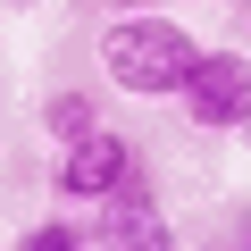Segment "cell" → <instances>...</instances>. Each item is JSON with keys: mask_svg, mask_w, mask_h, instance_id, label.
I'll return each instance as SVG.
<instances>
[{"mask_svg": "<svg viewBox=\"0 0 251 251\" xmlns=\"http://www.w3.org/2000/svg\"><path fill=\"white\" fill-rule=\"evenodd\" d=\"M143 193H151V168L117 126H100V134H84L50 159V201L59 209H109V201H143Z\"/></svg>", "mask_w": 251, "mask_h": 251, "instance_id": "2", "label": "cell"}, {"mask_svg": "<svg viewBox=\"0 0 251 251\" xmlns=\"http://www.w3.org/2000/svg\"><path fill=\"white\" fill-rule=\"evenodd\" d=\"M226 251H251V201H243V209L226 218Z\"/></svg>", "mask_w": 251, "mask_h": 251, "instance_id": "7", "label": "cell"}, {"mask_svg": "<svg viewBox=\"0 0 251 251\" xmlns=\"http://www.w3.org/2000/svg\"><path fill=\"white\" fill-rule=\"evenodd\" d=\"M109 17H143V9H159V0H100Z\"/></svg>", "mask_w": 251, "mask_h": 251, "instance_id": "8", "label": "cell"}, {"mask_svg": "<svg viewBox=\"0 0 251 251\" xmlns=\"http://www.w3.org/2000/svg\"><path fill=\"white\" fill-rule=\"evenodd\" d=\"M201 34L168 9H143V17H109L100 25V75L117 92H134V100H176L201 67Z\"/></svg>", "mask_w": 251, "mask_h": 251, "instance_id": "1", "label": "cell"}, {"mask_svg": "<svg viewBox=\"0 0 251 251\" xmlns=\"http://www.w3.org/2000/svg\"><path fill=\"white\" fill-rule=\"evenodd\" d=\"M176 109L201 134H251V59L243 50H201V67L176 92Z\"/></svg>", "mask_w": 251, "mask_h": 251, "instance_id": "3", "label": "cell"}, {"mask_svg": "<svg viewBox=\"0 0 251 251\" xmlns=\"http://www.w3.org/2000/svg\"><path fill=\"white\" fill-rule=\"evenodd\" d=\"M243 143H251V134H243Z\"/></svg>", "mask_w": 251, "mask_h": 251, "instance_id": "12", "label": "cell"}, {"mask_svg": "<svg viewBox=\"0 0 251 251\" xmlns=\"http://www.w3.org/2000/svg\"><path fill=\"white\" fill-rule=\"evenodd\" d=\"M34 126H42V134H50V143L67 151V143H84V134H100L109 117H100V100H92L84 84H59V92H42V109H34Z\"/></svg>", "mask_w": 251, "mask_h": 251, "instance_id": "5", "label": "cell"}, {"mask_svg": "<svg viewBox=\"0 0 251 251\" xmlns=\"http://www.w3.org/2000/svg\"><path fill=\"white\" fill-rule=\"evenodd\" d=\"M9 9H34V0H9Z\"/></svg>", "mask_w": 251, "mask_h": 251, "instance_id": "9", "label": "cell"}, {"mask_svg": "<svg viewBox=\"0 0 251 251\" xmlns=\"http://www.w3.org/2000/svg\"><path fill=\"white\" fill-rule=\"evenodd\" d=\"M84 226H92V251H184L176 243V226H168V209L143 193V201H109V209H84Z\"/></svg>", "mask_w": 251, "mask_h": 251, "instance_id": "4", "label": "cell"}, {"mask_svg": "<svg viewBox=\"0 0 251 251\" xmlns=\"http://www.w3.org/2000/svg\"><path fill=\"white\" fill-rule=\"evenodd\" d=\"M84 243H92V226H84L75 209H50V218H34V226L17 234L9 251H84Z\"/></svg>", "mask_w": 251, "mask_h": 251, "instance_id": "6", "label": "cell"}, {"mask_svg": "<svg viewBox=\"0 0 251 251\" xmlns=\"http://www.w3.org/2000/svg\"><path fill=\"white\" fill-rule=\"evenodd\" d=\"M84 251H92V243H84Z\"/></svg>", "mask_w": 251, "mask_h": 251, "instance_id": "11", "label": "cell"}, {"mask_svg": "<svg viewBox=\"0 0 251 251\" xmlns=\"http://www.w3.org/2000/svg\"><path fill=\"white\" fill-rule=\"evenodd\" d=\"M243 9H251V0H243Z\"/></svg>", "mask_w": 251, "mask_h": 251, "instance_id": "10", "label": "cell"}]
</instances>
